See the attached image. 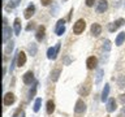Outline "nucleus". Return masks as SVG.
<instances>
[{"mask_svg": "<svg viewBox=\"0 0 125 117\" xmlns=\"http://www.w3.org/2000/svg\"><path fill=\"white\" fill-rule=\"evenodd\" d=\"M60 46H61V43L57 42L56 46H55L53 48H52V47L48 48V51H47V57H48L50 60H55V58L57 57V53H59V51H60Z\"/></svg>", "mask_w": 125, "mask_h": 117, "instance_id": "nucleus-1", "label": "nucleus"}, {"mask_svg": "<svg viewBox=\"0 0 125 117\" xmlns=\"http://www.w3.org/2000/svg\"><path fill=\"white\" fill-rule=\"evenodd\" d=\"M85 111H86V104L83 103L82 99H78L76 103V107H74V113L77 116H82L85 113Z\"/></svg>", "mask_w": 125, "mask_h": 117, "instance_id": "nucleus-2", "label": "nucleus"}, {"mask_svg": "<svg viewBox=\"0 0 125 117\" xmlns=\"http://www.w3.org/2000/svg\"><path fill=\"white\" fill-rule=\"evenodd\" d=\"M85 27H86V22H85V20H78V21L74 23V26H73V33L74 34H81V33H83V30H85Z\"/></svg>", "mask_w": 125, "mask_h": 117, "instance_id": "nucleus-3", "label": "nucleus"}, {"mask_svg": "<svg viewBox=\"0 0 125 117\" xmlns=\"http://www.w3.org/2000/svg\"><path fill=\"white\" fill-rule=\"evenodd\" d=\"M124 23H125V20L124 18L116 20L115 22H112V23H109V25H108V31H109V33H113V31H116L120 26H123Z\"/></svg>", "mask_w": 125, "mask_h": 117, "instance_id": "nucleus-4", "label": "nucleus"}, {"mask_svg": "<svg viewBox=\"0 0 125 117\" xmlns=\"http://www.w3.org/2000/svg\"><path fill=\"white\" fill-rule=\"evenodd\" d=\"M90 90H91V81L87 79V81H86V83H85V85L80 88V95H81V96H86V95H89Z\"/></svg>", "mask_w": 125, "mask_h": 117, "instance_id": "nucleus-5", "label": "nucleus"}, {"mask_svg": "<svg viewBox=\"0 0 125 117\" xmlns=\"http://www.w3.org/2000/svg\"><path fill=\"white\" fill-rule=\"evenodd\" d=\"M107 9H108L107 0H99V1H98V5H96V12L98 13H104Z\"/></svg>", "mask_w": 125, "mask_h": 117, "instance_id": "nucleus-6", "label": "nucleus"}, {"mask_svg": "<svg viewBox=\"0 0 125 117\" xmlns=\"http://www.w3.org/2000/svg\"><path fill=\"white\" fill-rule=\"evenodd\" d=\"M86 65H87V69H95L98 65V58L95 56H90L87 60H86Z\"/></svg>", "mask_w": 125, "mask_h": 117, "instance_id": "nucleus-7", "label": "nucleus"}, {"mask_svg": "<svg viewBox=\"0 0 125 117\" xmlns=\"http://www.w3.org/2000/svg\"><path fill=\"white\" fill-rule=\"evenodd\" d=\"M22 81H23V83H26V85H31V82L34 81V73L31 72V70L26 72L22 77Z\"/></svg>", "mask_w": 125, "mask_h": 117, "instance_id": "nucleus-8", "label": "nucleus"}, {"mask_svg": "<svg viewBox=\"0 0 125 117\" xmlns=\"http://www.w3.org/2000/svg\"><path fill=\"white\" fill-rule=\"evenodd\" d=\"M16 98H14V94L12 92H7L5 95H4V105H12L14 103Z\"/></svg>", "mask_w": 125, "mask_h": 117, "instance_id": "nucleus-9", "label": "nucleus"}, {"mask_svg": "<svg viewBox=\"0 0 125 117\" xmlns=\"http://www.w3.org/2000/svg\"><path fill=\"white\" fill-rule=\"evenodd\" d=\"M44 34H46V27L43 26V25L38 26L37 34H35V38H37V40H38V42H42V39L44 38Z\"/></svg>", "mask_w": 125, "mask_h": 117, "instance_id": "nucleus-10", "label": "nucleus"}, {"mask_svg": "<svg viewBox=\"0 0 125 117\" xmlns=\"http://www.w3.org/2000/svg\"><path fill=\"white\" fill-rule=\"evenodd\" d=\"M26 64V55L25 52H22V51H20V52L17 53V66H23Z\"/></svg>", "mask_w": 125, "mask_h": 117, "instance_id": "nucleus-11", "label": "nucleus"}, {"mask_svg": "<svg viewBox=\"0 0 125 117\" xmlns=\"http://www.w3.org/2000/svg\"><path fill=\"white\" fill-rule=\"evenodd\" d=\"M64 23H65L64 20H59V21H57V23H56V34L57 35H62V34H64V31H65Z\"/></svg>", "mask_w": 125, "mask_h": 117, "instance_id": "nucleus-12", "label": "nucleus"}, {"mask_svg": "<svg viewBox=\"0 0 125 117\" xmlns=\"http://www.w3.org/2000/svg\"><path fill=\"white\" fill-rule=\"evenodd\" d=\"M34 12H35V5H34V4H30V5L26 8L25 14H23V16H25V18H26V20H29L31 16L34 14Z\"/></svg>", "mask_w": 125, "mask_h": 117, "instance_id": "nucleus-13", "label": "nucleus"}, {"mask_svg": "<svg viewBox=\"0 0 125 117\" xmlns=\"http://www.w3.org/2000/svg\"><path fill=\"white\" fill-rule=\"evenodd\" d=\"M102 33V26L99 25V23H93L91 25V34L94 35V37H98Z\"/></svg>", "mask_w": 125, "mask_h": 117, "instance_id": "nucleus-14", "label": "nucleus"}, {"mask_svg": "<svg viewBox=\"0 0 125 117\" xmlns=\"http://www.w3.org/2000/svg\"><path fill=\"white\" fill-rule=\"evenodd\" d=\"M3 33H4V35H3V42L5 43V42L8 40V38L10 37V34H12V29H10L9 26H4Z\"/></svg>", "mask_w": 125, "mask_h": 117, "instance_id": "nucleus-15", "label": "nucleus"}, {"mask_svg": "<svg viewBox=\"0 0 125 117\" xmlns=\"http://www.w3.org/2000/svg\"><path fill=\"white\" fill-rule=\"evenodd\" d=\"M108 94H109V85L105 83L103 91H102V101H107V99H108Z\"/></svg>", "mask_w": 125, "mask_h": 117, "instance_id": "nucleus-16", "label": "nucleus"}, {"mask_svg": "<svg viewBox=\"0 0 125 117\" xmlns=\"http://www.w3.org/2000/svg\"><path fill=\"white\" fill-rule=\"evenodd\" d=\"M115 109H116V100L112 98V99H109L108 103H107V111L108 112H113Z\"/></svg>", "mask_w": 125, "mask_h": 117, "instance_id": "nucleus-17", "label": "nucleus"}, {"mask_svg": "<svg viewBox=\"0 0 125 117\" xmlns=\"http://www.w3.org/2000/svg\"><path fill=\"white\" fill-rule=\"evenodd\" d=\"M20 33H21V20L16 18L14 20V34L18 35Z\"/></svg>", "mask_w": 125, "mask_h": 117, "instance_id": "nucleus-18", "label": "nucleus"}, {"mask_svg": "<svg viewBox=\"0 0 125 117\" xmlns=\"http://www.w3.org/2000/svg\"><path fill=\"white\" fill-rule=\"evenodd\" d=\"M20 3H21V0H9L8 5L5 7V8H7V10H10V9H13V8H16Z\"/></svg>", "mask_w": 125, "mask_h": 117, "instance_id": "nucleus-19", "label": "nucleus"}, {"mask_svg": "<svg viewBox=\"0 0 125 117\" xmlns=\"http://www.w3.org/2000/svg\"><path fill=\"white\" fill-rule=\"evenodd\" d=\"M60 73H61V69H60V68L52 70V73H51V79H52L53 82H56V81L59 79V76H60Z\"/></svg>", "mask_w": 125, "mask_h": 117, "instance_id": "nucleus-20", "label": "nucleus"}, {"mask_svg": "<svg viewBox=\"0 0 125 117\" xmlns=\"http://www.w3.org/2000/svg\"><path fill=\"white\" fill-rule=\"evenodd\" d=\"M124 40H125V33L124 31H121V33L117 35V38H116V46H121L124 43Z\"/></svg>", "mask_w": 125, "mask_h": 117, "instance_id": "nucleus-21", "label": "nucleus"}, {"mask_svg": "<svg viewBox=\"0 0 125 117\" xmlns=\"http://www.w3.org/2000/svg\"><path fill=\"white\" fill-rule=\"evenodd\" d=\"M53 111H55V103L52 100H48L47 101V113H48V115H52Z\"/></svg>", "mask_w": 125, "mask_h": 117, "instance_id": "nucleus-22", "label": "nucleus"}, {"mask_svg": "<svg viewBox=\"0 0 125 117\" xmlns=\"http://www.w3.org/2000/svg\"><path fill=\"white\" fill-rule=\"evenodd\" d=\"M37 51H38L37 44H35V43H30L29 44V52H30L31 56H35V55H37Z\"/></svg>", "mask_w": 125, "mask_h": 117, "instance_id": "nucleus-23", "label": "nucleus"}, {"mask_svg": "<svg viewBox=\"0 0 125 117\" xmlns=\"http://www.w3.org/2000/svg\"><path fill=\"white\" fill-rule=\"evenodd\" d=\"M103 73H104V70H103V69H99V70H98V73H96V79H95V83H96V85H99V83H100L102 77H103Z\"/></svg>", "mask_w": 125, "mask_h": 117, "instance_id": "nucleus-24", "label": "nucleus"}, {"mask_svg": "<svg viewBox=\"0 0 125 117\" xmlns=\"http://www.w3.org/2000/svg\"><path fill=\"white\" fill-rule=\"evenodd\" d=\"M41 104H42V99L41 98H38L37 100H35V103H34V112H38L39 109H41Z\"/></svg>", "mask_w": 125, "mask_h": 117, "instance_id": "nucleus-25", "label": "nucleus"}, {"mask_svg": "<svg viewBox=\"0 0 125 117\" xmlns=\"http://www.w3.org/2000/svg\"><path fill=\"white\" fill-rule=\"evenodd\" d=\"M117 83H119V87H120V88H124V87H125V76H120V77H119V81H117Z\"/></svg>", "mask_w": 125, "mask_h": 117, "instance_id": "nucleus-26", "label": "nucleus"}, {"mask_svg": "<svg viewBox=\"0 0 125 117\" xmlns=\"http://www.w3.org/2000/svg\"><path fill=\"white\" fill-rule=\"evenodd\" d=\"M37 85H38V82H35V83H34V86H33V88L30 90V92H29V96H30V99H31V98H34V95H35V91H37Z\"/></svg>", "mask_w": 125, "mask_h": 117, "instance_id": "nucleus-27", "label": "nucleus"}, {"mask_svg": "<svg viewBox=\"0 0 125 117\" xmlns=\"http://www.w3.org/2000/svg\"><path fill=\"white\" fill-rule=\"evenodd\" d=\"M103 48L107 51V52L109 51V48H111V42H109L108 39H105V40L103 42Z\"/></svg>", "mask_w": 125, "mask_h": 117, "instance_id": "nucleus-28", "label": "nucleus"}, {"mask_svg": "<svg viewBox=\"0 0 125 117\" xmlns=\"http://www.w3.org/2000/svg\"><path fill=\"white\" fill-rule=\"evenodd\" d=\"M13 44H14V43H13V40H10L9 43H8V47H7V49H5V53H9L10 51L13 49Z\"/></svg>", "mask_w": 125, "mask_h": 117, "instance_id": "nucleus-29", "label": "nucleus"}, {"mask_svg": "<svg viewBox=\"0 0 125 117\" xmlns=\"http://www.w3.org/2000/svg\"><path fill=\"white\" fill-rule=\"evenodd\" d=\"M95 1H96V0H86V5H87V7H93Z\"/></svg>", "mask_w": 125, "mask_h": 117, "instance_id": "nucleus-30", "label": "nucleus"}, {"mask_svg": "<svg viewBox=\"0 0 125 117\" xmlns=\"http://www.w3.org/2000/svg\"><path fill=\"white\" fill-rule=\"evenodd\" d=\"M34 26H35V25H34V22H30L29 25L26 26V30H27V31H30L31 29H34Z\"/></svg>", "mask_w": 125, "mask_h": 117, "instance_id": "nucleus-31", "label": "nucleus"}, {"mask_svg": "<svg viewBox=\"0 0 125 117\" xmlns=\"http://www.w3.org/2000/svg\"><path fill=\"white\" fill-rule=\"evenodd\" d=\"M41 1H42V5H48V4H51V3H52V0H41Z\"/></svg>", "mask_w": 125, "mask_h": 117, "instance_id": "nucleus-32", "label": "nucleus"}, {"mask_svg": "<svg viewBox=\"0 0 125 117\" xmlns=\"http://www.w3.org/2000/svg\"><path fill=\"white\" fill-rule=\"evenodd\" d=\"M119 100H120L123 104H125V94H121V95L119 96Z\"/></svg>", "mask_w": 125, "mask_h": 117, "instance_id": "nucleus-33", "label": "nucleus"}, {"mask_svg": "<svg viewBox=\"0 0 125 117\" xmlns=\"http://www.w3.org/2000/svg\"><path fill=\"white\" fill-rule=\"evenodd\" d=\"M20 113H22V111H21V109H17V111H16V113L13 115V117H18Z\"/></svg>", "mask_w": 125, "mask_h": 117, "instance_id": "nucleus-34", "label": "nucleus"}, {"mask_svg": "<svg viewBox=\"0 0 125 117\" xmlns=\"http://www.w3.org/2000/svg\"><path fill=\"white\" fill-rule=\"evenodd\" d=\"M120 117H125V107L123 108V111H121V115H120Z\"/></svg>", "mask_w": 125, "mask_h": 117, "instance_id": "nucleus-35", "label": "nucleus"}, {"mask_svg": "<svg viewBox=\"0 0 125 117\" xmlns=\"http://www.w3.org/2000/svg\"><path fill=\"white\" fill-rule=\"evenodd\" d=\"M107 117H108V116H107Z\"/></svg>", "mask_w": 125, "mask_h": 117, "instance_id": "nucleus-36", "label": "nucleus"}]
</instances>
